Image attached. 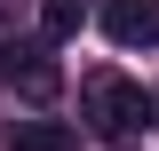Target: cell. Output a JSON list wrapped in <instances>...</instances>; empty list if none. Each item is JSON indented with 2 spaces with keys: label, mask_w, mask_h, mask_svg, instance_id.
Listing matches in <instances>:
<instances>
[{
  "label": "cell",
  "mask_w": 159,
  "mask_h": 151,
  "mask_svg": "<svg viewBox=\"0 0 159 151\" xmlns=\"http://www.w3.org/2000/svg\"><path fill=\"white\" fill-rule=\"evenodd\" d=\"M151 112H159V103H151L127 72H88V80H80V119H88L103 143L143 135V127H151Z\"/></svg>",
  "instance_id": "1"
},
{
  "label": "cell",
  "mask_w": 159,
  "mask_h": 151,
  "mask_svg": "<svg viewBox=\"0 0 159 151\" xmlns=\"http://www.w3.org/2000/svg\"><path fill=\"white\" fill-rule=\"evenodd\" d=\"M48 48H56L48 32H40V40H16V32H8V48H0V72L16 80L32 103H48V95L64 88V72H56V56H48Z\"/></svg>",
  "instance_id": "2"
},
{
  "label": "cell",
  "mask_w": 159,
  "mask_h": 151,
  "mask_svg": "<svg viewBox=\"0 0 159 151\" xmlns=\"http://www.w3.org/2000/svg\"><path fill=\"white\" fill-rule=\"evenodd\" d=\"M103 40L111 48H159V0H103Z\"/></svg>",
  "instance_id": "3"
},
{
  "label": "cell",
  "mask_w": 159,
  "mask_h": 151,
  "mask_svg": "<svg viewBox=\"0 0 159 151\" xmlns=\"http://www.w3.org/2000/svg\"><path fill=\"white\" fill-rule=\"evenodd\" d=\"M8 151H80V135L64 119H16L8 127Z\"/></svg>",
  "instance_id": "4"
},
{
  "label": "cell",
  "mask_w": 159,
  "mask_h": 151,
  "mask_svg": "<svg viewBox=\"0 0 159 151\" xmlns=\"http://www.w3.org/2000/svg\"><path fill=\"white\" fill-rule=\"evenodd\" d=\"M88 16H96V0H40V32L56 40V48H64V40H80V24H88Z\"/></svg>",
  "instance_id": "5"
},
{
  "label": "cell",
  "mask_w": 159,
  "mask_h": 151,
  "mask_svg": "<svg viewBox=\"0 0 159 151\" xmlns=\"http://www.w3.org/2000/svg\"><path fill=\"white\" fill-rule=\"evenodd\" d=\"M0 48H8V16H0Z\"/></svg>",
  "instance_id": "6"
}]
</instances>
